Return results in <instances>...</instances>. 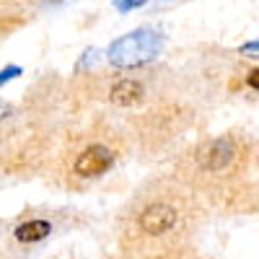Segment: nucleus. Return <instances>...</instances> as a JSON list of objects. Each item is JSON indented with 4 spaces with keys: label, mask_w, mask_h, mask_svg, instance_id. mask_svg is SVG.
Instances as JSON below:
<instances>
[{
    "label": "nucleus",
    "mask_w": 259,
    "mask_h": 259,
    "mask_svg": "<svg viewBox=\"0 0 259 259\" xmlns=\"http://www.w3.org/2000/svg\"><path fill=\"white\" fill-rule=\"evenodd\" d=\"M163 45V36L153 29H138L127 36H119L117 41H112L109 52V62L114 68H140V65L156 60Z\"/></svg>",
    "instance_id": "1"
},
{
    "label": "nucleus",
    "mask_w": 259,
    "mask_h": 259,
    "mask_svg": "<svg viewBox=\"0 0 259 259\" xmlns=\"http://www.w3.org/2000/svg\"><path fill=\"white\" fill-rule=\"evenodd\" d=\"M114 163V156L109 148L104 145H89L78 156L75 161V174L78 177H85V179H94V177H101L104 171H109Z\"/></svg>",
    "instance_id": "2"
},
{
    "label": "nucleus",
    "mask_w": 259,
    "mask_h": 259,
    "mask_svg": "<svg viewBox=\"0 0 259 259\" xmlns=\"http://www.w3.org/2000/svg\"><path fill=\"white\" fill-rule=\"evenodd\" d=\"M174 223H177V212H174V207H171V205H163V202H156V205L145 207L143 215H140V226H143V231L150 233V236H161V233H166Z\"/></svg>",
    "instance_id": "3"
},
{
    "label": "nucleus",
    "mask_w": 259,
    "mask_h": 259,
    "mask_svg": "<svg viewBox=\"0 0 259 259\" xmlns=\"http://www.w3.org/2000/svg\"><path fill=\"white\" fill-rule=\"evenodd\" d=\"M143 85L138 83V80H119V83H114L112 85V94H109V99L117 104V106H133V104H138L140 99H143Z\"/></svg>",
    "instance_id": "4"
},
{
    "label": "nucleus",
    "mask_w": 259,
    "mask_h": 259,
    "mask_svg": "<svg viewBox=\"0 0 259 259\" xmlns=\"http://www.w3.org/2000/svg\"><path fill=\"white\" fill-rule=\"evenodd\" d=\"M231 156H233V148H231V143H228V140H215V143L207 148V153H205L202 163H205L210 171H218V168L228 166Z\"/></svg>",
    "instance_id": "5"
},
{
    "label": "nucleus",
    "mask_w": 259,
    "mask_h": 259,
    "mask_svg": "<svg viewBox=\"0 0 259 259\" xmlns=\"http://www.w3.org/2000/svg\"><path fill=\"white\" fill-rule=\"evenodd\" d=\"M50 231H52V226L47 221H29V223H21L16 228V239L24 241V244H34V241L47 239Z\"/></svg>",
    "instance_id": "6"
},
{
    "label": "nucleus",
    "mask_w": 259,
    "mask_h": 259,
    "mask_svg": "<svg viewBox=\"0 0 259 259\" xmlns=\"http://www.w3.org/2000/svg\"><path fill=\"white\" fill-rule=\"evenodd\" d=\"M21 73H24V70H21V68H18V65H6V68H3V70H0V85H6L8 80H13V78H18Z\"/></svg>",
    "instance_id": "7"
},
{
    "label": "nucleus",
    "mask_w": 259,
    "mask_h": 259,
    "mask_svg": "<svg viewBox=\"0 0 259 259\" xmlns=\"http://www.w3.org/2000/svg\"><path fill=\"white\" fill-rule=\"evenodd\" d=\"M145 3H148V0H114V8L122 11V13H127V11H135V8H140Z\"/></svg>",
    "instance_id": "8"
},
{
    "label": "nucleus",
    "mask_w": 259,
    "mask_h": 259,
    "mask_svg": "<svg viewBox=\"0 0 259 259\" xmlns=\"http://www.w3.org/2000/svg\"><path fill=\"white\" fill-rule=\"evenodd\" d=\"M241 55H251V57H259V41H246V45L239 50Z\"/></svg>",
    "instance_id": "9"
},
{
    "label": "nucleus",
    "mask_w": 259,
    "mask_h": 259,
    "mask_svg": "<svg viewBox=\"0 0 259 259\" xmlns=\"http://www.w3.org/2000/svg\"><path fill=\"white\" fill-rule=\"evenodd\" d=\"M249 85H251V89H256V91H259V68L249 73Z\"/></svg>",
    "instance_id": "10"
},
{
    "label": "nucleus",
    "mask_w": 259,
    "mask_h": 259,
    "mask_svg": "<svg viewBox=\"0 0 259 259\" xmlns=\"http://www.w3.org/2000/svg\"><path fill=\"white\" fill-rule=\"evenodd\" d=\"M45 3H62V0H45Z\"/></svg>",
    "instance_id": "11"
}]
</instances>
